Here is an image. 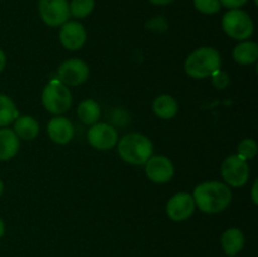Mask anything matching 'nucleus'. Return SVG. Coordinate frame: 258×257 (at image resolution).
Returning <instances> with one entry per match:
<instances>
[{
  "label": "nucleus",
  "mask_w": 258,
  "mask_h": 257,
  "mask_svg": "<svg viewBox=\"0 0 258 257\" xmlns=\"http://www.w3.org/2000/svg\"><path fill=\"white\" fill-rule=\"evenodd\" d=\"M196 206L204 213H218L224 211L232 201L228 186L219 181H206L194 189Z\"/></svg>",
  "instance_id": "obj_1"
},
{
  "label": "nucleus",
  "mask_w": 258,
  "mask_h": 257,
  "mask_svg": "<svg viewBox=\"0 0 258 257\" xmlns=\"http://www.w3.org/2000/svg\"><path fill=\"white\" fill-rule=\"evenodd\" d=\"M221 55L211 47H202L194 50L185 60V72L193 78H206L221 70Z\"/></svg>",
  "instance_id": "obj_2"
},
{
  "label": "nucleus",
  "mask_w": 258,
  "mask_h": 257,
  "mask_svg": "<svg viewBox=\"0 0 258 257\" xmlns=\"http://www.w3.org/2000/svg\"><path fill=\"white\" fill-rule=\"evenodd\" d=\"M118 154L133 165H143L153 154V144L143 134L131 133L118 141Z\"/></svg>",
  "instance_id": "obj_3"
},
{
  "label": "nucleus",
  "mask_w": 258,
  "mask_h": 257,
  "mask_svg": "<svg viewBox=\"0 0 258 257\" xmlns=\"http://www.w3.org/2000/svg\"><path fill=\"white\" fill-rule=\"evenodd\" d=\"M43 106L52 113H63L72 105V95L60 81L52 80L42 93Z\"/></svg>",
  "instance_id": "obj_4"
},
{
  "label": "nucleus",
  "mask_w": 258,
  "mask_h": 257,
  "mask_svg": "<svg viewBox=\"0 0 258 257\" xmlns=\"http://www.w3.org/2000/svg\"><path fill=\"white\" fill-rule=\"evenodd\" d=\"M222 28L227 35L237 40L248 39L253 34V22L244 10L231 9L222 19Z\"/></svg>",
  "instance_id": "obj_5"
},
{
  "label": "nucleus",
  "mask_w": 258,
  "mask_h": 257,
  "mask_svg": "<svg viewBox=\"0 0 258 257\" xmlns=\"http://www.w3.org/2000/svg\"><path fill=\"white\" fill-rule=\"evenodd\" d=\"M221 173L226 183L234 188L243 186L249 178V168L247 160L242 159L237 154L224 159L221 166Z\"/></svg>",
  "instance_id": "obj_6"
},
{
  "label": "nucleus",
  "mask_w": 258,
  "mask_h": 257,
  "mask_svg": "<svg viewBox=\"0 0 258 257\" xmlns=\"http://www.w3.org/2000/svg\"><path fill=\"white\" fill-rule=\"evenodd\" d=\"M39 14L49 27H59L71 17L70 3L67 0H39Z\"/></svg>",
  "instance_id": "obj_7"
},
{
  "label": "nucleus",
  "mask_w": 258,
  "mask_h": 257,
  "mask_svg": "<svg viewBox=\"0 0 258 257\" xmlns=\"http://www.w3.org/2000/svg\"><path fill=\"white\" fill-rule=\"evenodd\" d=\"M90 70H88L87 63L83 60L72 58L62 65L58 68V81L66 86H77L87 81Z\"/></svg>",
  "instance_id": "obj_8"
},
{
  "label": "nucleus",
  "mask_w": 258,
  "mask_h": 257,
  "mask_svg": "<svg viewBox=\"0 0 258 257\" xmlns=\"http://www.w3.org/2000/svg\"><path fill=\"white\" fill-rule=\"evenodd\" d=\"M88 143L97 150H110L117 144V131L108 123H93L87 134Z\"/></svg>",
  "instance_id": "obj_9"
},
{
  "label": "nucleus",
  "mask_w": 258,
  "mask_h": 257,
  "mask_svg": "<svg viewBox=\"0 0 258 257\" xmlns=\"http://www.w3.org/2000/svg\"><path fill=\"white\" fill-rule=\"evenodd\" d=\"M196 209V202L193 196L188 193H178L169 199L166 204V213L170 219L181 222L188 219Z\"/></svg>",
  "instance_id": "obj_10"
},
{
  "label": "nucleus",
  "mask_w": 258,
  "mask_h": 257,
  "mask_svg": "<svg viewBox=\"0 0 258 257\" xmlns=\"http://www.w3.org/2000/svg\"><path fill=\"white\" fill-rule=\"evenodd\" d=\"M146 175L154 183H168L174 175V165L166 156H150L146 161Z\"/></svg>",
  "instance_id": "obj_11"
},
{
  "label": "nucleus",
  "mask_w": 258,
  "mask_h": 257,
  "mask_svg": "<svg viewBox=\"0 0 258 257\" xmlns=\"http://www.w3.org/2000/svg\"><path fill=\"white\" fill-rule=\"evenodd\" d=\"M87 39L85 27L78 22H66L59 32V40L64 48L77 50L83 47Z\"/></svg>",
  "instance_id": "obj_12"
},
{
  "label": "nucleus",
  "mask_w": 258,
  "mask_h": 257,
  "mask_svg": "<svg viewBox=\"0 0 258 257\" xmlns=\"http://www.w3.org/2000/svg\"><path fill=\"white\" fill-rule=\"evenodd\" d=\"M47 130L49 138L57 144L70 143L75 135V128H73L72 122L66 117H62V116L52 118L48 123Z\"/></svg>",
  "instance_id": "obj_13"
},
{
  "label": "nucleus",
  "mask_w": 258,
  "mask_h": 257,
  "mask_svg": "<svg viewBox=\"0 0 258 257\" xmlns=\"http://www.w3.org/2000/svg\"><path fill=\"white\" fill-rule=\"evenodd\" d=\"M19 150V138L10 128H0V160L12 159Z\"/></svg>",
  "instance_id": "obj_14"
},
{
  "label": "nucleus",
  "mask_w": 258,
  "mask_h": 257,
  "mask_svg": "<svg viewBox=\"0 0 258 257\" xmlns=\"http://www.w3.org/2000/svg\"><path fill=\"white\" fill-rule=\"evenodd\" d=\"M222 247L228 256L238 253L244 246V236L238 228H229L222 234Z\"/></svg>",
  "instance_id": "obj_15"
},
{
  "label": "nucleus",
  "mask_w": 258,
  "mask_h": 257,
  "mask_svg": "<svg viewBox=\"0 0 258 257\" xmlns=\"http://www.w3.org/2000/svg\"><path fill=\"white\" fill-rule=\"evenodd\" d=\"M14 131L17 136L23 140H33L39 133V123L32 116H22L14 122Z\"/></svg>",
  "instance_id": "obj_16"
},
{
  "label": "nucleus",
  "mask_w": 258,
  "mask_h": 257,
  "mask_svg": "<svg viewBox=\"0 0 258 257\" xmlns=\"http://www.w3.org/2000/svg\"><path fill=\"white\" fill-rule=\"evenodd\" d=\"M153 110L158 117L169 120V118H173L178 112V102L171 96L161 95L154 101Z\"/></svg>",
  "instance_id": "obj_17"
},
{
  "label": "nucleus",
  "mask_w": 258,
  "mask_h": 257,
  "mask_svg": "<svg viewBox=\"0 0 258 257\" xmlns=\"http://www.w3.org/2000/svg\"><path fill=\"white\" fill-rule=\"evenodd\" d=\"M233 58L239 65H252L258 59V45L254 42H243L233 50Z\"/></svg>",
  "instance_id": "obj_18"
},
{
  "label": "nucleus",
  "mask_w": 258,
  "mask_h": 257,
  "mask_svg": "<svg viewBox=\"0 0 258 257\" xmlns=\"http://www.w3.org/2000/svg\"><path fill=\"white\" fill-rule=\"evenodd\" d=\"M77 115L80 120L86 125H93L101 116V108L96 101L85 100L78 105Z\"/></svg>",
  "instance_id": "obj_19"
},
{
  "label": "nucleus",
  "mask_w": 258,
  "mask_h": 257,
  "mask_svg": "<svg viewBox=\"0 0 258 257\" xmlns=\"http://www.w3.org/2000/svg\"><path fill=\"white\" fill-rule=\"evenodd\" d=\"M19 117L15 103L10 97L0 95V127L14 122Z\"/></svg>",
  "instance_id": "obj_20"
},
{
  "label": "nucleus",
  "mask_w": 258,
  "mask_h": 257,
  "mask_svg": "<svg viewBox=\"0 0 258 257\" xmlns=\"http://www.w3.org/2000/svg\"><path fill=\"white\" fill-rule=\"evenodd\" d=\"M95 0H72L70 3V13L75 18H86L92 13Z\"/></svg>",
  "instance_id": "obj_21"
},
{
  "label": "nucleus",
  "mask_w": 258,
  "mask_h": 257,
  "mask_svg": "<svg viewBox=\"0 0 258 257\" xmlns=\"http://www.w3.org/2000/svg\"><path fill=\"white\" fill-rule=\"evenodd\" d=\"M238 154L237 155L241 156L244 160H249V159H253L257 155V144L256 141L252 140V139H244L239 143L238 145Z\"/></svg>",
  "instance_id": "obj_22"
},
{
  "label": "nucleus",
  "mask_w": 258,
  "mask_h": 257,
  "mask_svg": "<svg viewBox=\"0 0 258 257\" xmlns=\"http://www.w3.org/2000/svg\"><path fill=\"white\" fill-rule=\"evenodd\" d=\"M194 7L203 14H216L221 10L219 0H194Z\"/></svg>",
  "instance_id": "obj_23"
},
{
  "label": "nucleus",
  "mask_w": 258,
  "mask_h": 257,
  "mask_svg": "<svg viewBox=\"0 0 258 257\" xmlns=\"http://www.w3.org/2000/svg\"><path fill=\"white\" fill-rule=\"evenodd\" d=\"M212 83H213L214 87L218 88V90H223V88H226L227 86H228L229 76L227 75L224 71L218 70L217 72H214L213 75H212Z\"/></svg>",
  "instance_id": "obj_24"
},
{
  "label": "nucleus",
  "mask_w": 258,
  "mask_h": 257,
  "mask_svg": "<svg viewBox=\"0 0 258 257\" xmlns=\"http://www.w3.org/2000/svg\"><path fill=\"white\" fill-rule=\"evenodd\" d=\"M248 0H219L221 5L229 8V9H238V8L243 7Z\"/></svg>",
  "instance_id": "obj_25"
},
{
  "label": "nucleus",
  "mask_w": 258,
  "mask_h": 257,
  "mask_svg": "<svg viewBox=\"0 0 258 257\" xmlns=\"http://www.w3.org/2000/svg\"><path fill=\"white\" fill-rule=\"evenodd\" d=\"M257 185L258 181L256 180L253 183V186H252V199H253V203L258 204V197H257Z\"/></svg>",
  "instance_id": "obj_26"
},
{
  "label": "nucleus",
  "mask_w": 258,
  "mask_h": 257,
  "mask_svg": "<svg viewBox=\"0 0 258 257\" xmlns=\"http://www.w3.org/2000/svg\"><path fill=\"white\" fill-rule=\"evenodd\" d=\"M5 63H7V57H5V53L0 49V72L4 70Z\"/></svg>",
  "instance_id": "obj_27"
},
{
  "label": "nucleus",
  "mask_w": 258,
  "mask_h": 257,
  "mask_svg": "<svg viewBox=\"0 0 258 257\" xmlns=\"http://www.w3.org/2000/svg\"><path fill=\"white\" fill-rule=\"evenodd\" d=\"M150 3H153V4L155 5H168L170 4V3H173L174 0H149Z\"/></svg>",
  "instance_id": "obj_28"
},
{
  "label": "nucleus",
  "mask_w": 258,
  "mask_h": 257,
  "mask_svg": "<svg viewBox=\"0 0 258 257\" xmlns=\"http://www.w3.org/2000/svg\"><path fill=\"white\" fill-rule=\"evenodd\" d=\"M5 232V226H4V222L2 221V218H0V238L3 237V234H4Z\"/></svg>",
  "instance_id": "obj_29"
},
{
  "label": "nucleus",
  "mask_w": 258,
  "mask_h": 257,
  "mask_svg": "<svg viewBox=\"0 0 258 257\" xmlns=\"http://www.w3.org/2000/svg\"><path fill=\"white\" fill-rule=\"evenodd\" d=\"M3 189H4V185H3V181L0 180V196H2L3 193Z\"/></svg>",
  "instance_id": "obj_30"
},
{
  "label": "nucleus",
  "mask_w": 258,
  "mask_h": 257,
  "mask_svg": "<svg viewBox=\"0 0 258 257\" xmlns=\"http://www.w3.org/2000/svg\"><path fill=\"white\" fill-rule=\"evenodd\" d=\"M254 3H256V4H258V0H254Z\"/></svg>",
  "instance_id": "obj_31"
}]
</instances>
